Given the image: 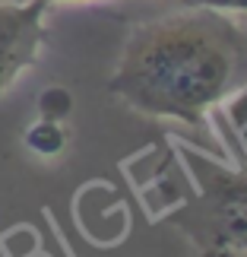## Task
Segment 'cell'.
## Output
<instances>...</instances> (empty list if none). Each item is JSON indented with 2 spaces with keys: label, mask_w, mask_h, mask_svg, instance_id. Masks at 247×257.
<instances>
[{
  "label": "cell",
  "mask_w": 247,
  "mask_h": 257,
  "mask_svg": "<svg viewBox=\"0 0 247 257\" xmlns=\"http://www.w3.org/2000/svg\"><path fill=\"white\" fill-rule=\"evenodd\" d=\"M247 76V29L231 13L181 4L133 26L108 92L136 114L206 127Z\"/></svg>",
  "instance_id": "obj_1"
},
{
  "label": "cell",
  "mask_w": 247,
  "mask_h": 257,
  "mask_svg": "<svg viewBox=\"0 0 247 257\" xmlns=\"http://www.w3.org/2000/svg\"><path fill=\"white\" fill-rule=\"evenodd\" d=\"M187 175L196 184V203L190 213V238L219 241L247 251V165L238 169L215 162L200 150H184Z\"/></svg>",
  "instance_id": "obj_2"
},
{
  "label": "cell",
  "mask_w": 247,
  "mask_h": 257,
  "mask_svg": "<svg viewBox=\"0 0 247 257\" xmlns=\"http://www.w3.org/2000/svg\"><path fill=\"white\" fill-rule=\"evenodd\" d=\"M45 0H0V95L38 61L48 35Z\"/></svg>",
  "instance_id": "obj_3"
},
{
  "label": "cell",
  "mask_w": 247,
  "mask_h": 257,
  "mask_svg": "<svg viewBox=\"0 0 247 257\" xmlns=\"http://www.w3.org/2000/svg\"><path fill=\"white\" fill-rule=\"evenodd\" d=\"M26 146L35 156H45V159L61 156L64 146H67V127H64V121H48V117H38V121L29 127V134H26Z\"/></svg>",
  "instance_id": "obj_4"
},
{
  "label": "cell",
  "mask_w": 247,
  "mask_h": 257,
  "mask_svg": "<svg viewBox=\"0 0 247 257\" xmlns=\"http://www.w3.org/2000/svg\"><path fill=\"white\" fill-rule=\"evenodd\" d=\"M219 108L225 114V124L231 127V137H234V143H238L241 162L247 165V76L238 83V89H234Z\"/></svg>",
  "instance_id": "obj_5"
},
{
  "label": "cell",
  "mask_w": 247,
  "mask_h": 257,
  "mask_svg": "<svg viewBox=\"0 0 247 257\" xmlns=\"http://www.w3.org/2000/svg\"><path fill=\"white\" fill-rule=\"evenodd\" d=\"M70 111H73V95L67 92L64 86L45 89L42 98H38V117H48V121H67Z\"/></svg>",
  "instance_id": "obj_6"
},
{
  "label": "cell",
  "mask_w": 247,
  "mask_h": 257,
  "mask_svg": "<svg viewBox=\"0 0 247 257\" xmlns=\"http://www.w3.org/2000/svg\"><path fill=\"white\" fill-rule=\"evenodd\" d=\"M196 257H247V251H238L231 244H219V241H196Z\"/></svg>",
  "instance_id": "obj_7"
},
{
  "label": "cell",
  "mask_w": 247,
  "mask_h": 257,
  "mask_svg": "<svg viewBox=\"0 0 247 257\" xmlns=\"http://www.w3.org/2000/svg\"><path fill=\"white\" fill-rule=\"evenodd\" d=\"M177 4H196V7L222 10V13H247V0H177Z\"/></svg>",
  "instance_id": "obj_8"
},
{
  "label": "cell",
  "mask_w": 247,
  "mask_h": 257,
  "mask_svg": "<svg viewBox=\"0 0 247 257\" xmlns=\"http://www.w3.org/2000/svg\"><path fill=\"white\" fill-rule=\"evenodd\" d=\"M48 7H57V4H73V0H45Z\"/></svg>",
  "instance_id": "obj_9"
}]
</instances>
